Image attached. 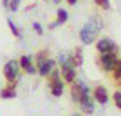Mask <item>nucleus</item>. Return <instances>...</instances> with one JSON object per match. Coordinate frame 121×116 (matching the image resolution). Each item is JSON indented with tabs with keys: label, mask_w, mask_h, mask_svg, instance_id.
I'll return each instance as SVG.
<instances>
[{
	"label": "nucleus",
	"mask_w": 121,
	"mask_h": 116,
	"mask_svg": "<svg viewBox=\"0 0 121 116\" xmlns=\"http://www.w3.org/2000/svg\"><path fill=\"white\" fill-rule=\"evenodd\" d=\"M33 29H35L38 35H42V33H43V29H42V25L38 24V22H35V24H33Z\"/></svg>",
	"instance_id": "19"
},
{
	"label": "nucleus",
	"mask_w": 121,
	"mask_h": 116,
	"mask_svg": "<svg viewBox=\"0 0 121 116\" xmlns=\"http://www.w3.org/2000/svg\"><path fill=\"white\" fill-rule=\"evenodd\" d=\"M114 78L116 80H121V60H116V65H114Z\"/></svg>",
	"instance_id": "13"
},
{
	"label": "nucleus",
	"mask_w": 121,
	"mask_h": 116,
	"mask_svg": "<svg viewBox=\"0 0 121 116\" xmlns=\"http://www.w3.org/2000/svg\"><path fill=\"white\" fill-rule=\"evenodd\" d=\"M54 60H43V62H40L38 64V73H40L42 76H49L51 73H52V69H54Z\"/></svg>",
	"instance_id": "7"
},
{
	"label": "nucleus",
	"mask_w": 121,
	"mask_h": 116,
	"mask_svg": "<svg viewBox=\"0 0 121 116\" xmlns=\"http://www.w3.org/2000/svg\"><path fill=\"white\" fill-rule=\"evenodd\" d=\"M56 22L52 24V27H56V25H61V24H65L67 18H69V13H67L65 9H58V13H56Z\"/></svg>",
	"instance_id": "10"
},
{
	"label": "nucleus",
	"mask_w": 121,
	"mask_h": 116,
	"mask_svg": "<svg viewBox=\"0 0 121 116\" xmlns=\"http://www.w3.org/2000/svg\"><path fill=\"white\" fill-rule=\"evenodd\" d=\"M78 103L81 105V109H83L85 112H92V111H94V103H92V98H91V93H89V91L81 94V98H80Z\"/></svg>",
	"instance_id": "6"
},
{
	"label": "nucleus",
	"mask_w": 121,
	"mask_h": 116,
	"mask_svg": "<svg viewBox=\"0 0 121 116\" xmlns=\"http://www.w3.org/2000/svg\"><path fill=\"white\" fill-rule=\"evenodd\" d=\"M116 55H114V53H103V55L99 56V58H98V62H99V67L103 71H107V73H110L112 69H114V65H116Z\"/></svg>",
	"instance_id": "3"
},
{
	"label": "nucleus",
	"mask_w": 121,
	"mask_h": 116,
	"mask_svg": "<svg viewBox=\"0 0 121 116\" xmlns=\"http://www.w3.org/2000/svg\"><path fill=\"white\" fill-rule=\"evenodd\" d=\"M96 49L99 51L101 55H103V53H110V51H114V42H112L110 38H101L96 44Z\"/></svg>",
	"instance_id": "8"
},
{
	"label": "nucleus",
	"mask_w": 121,
	"mask_h": 116,
	"mask_svg": "<svg viewBox=\"0 0 121 116\" xmlns=\"http://www.w3.org/2000/svg\"><path fill=\"white\" fill-rule=\"evenodd\" d=\"M61 78L67 82V84H72L76 78V73H74V65H72V62H69V64H63L61 65V71H60Z\"/></svg>",
	"instance_id": "4"
},
{
	"label": "nucleus",
	"mask_w": 121,
	"mask_h": 116,
	"mask_svg": "<svg viewBox=\"0 0 121 116\" xmlns=\"http://www.w3.org/2000/svg\"><path fill=\"white\" fill-rule=\"evenodd\" d=\"M101 29V22L99 18H89V20L85 22V25L80 29V40L83 42V44H92L94 42V38L98 36V33H99Z\"/></svg>",
	"instance_id": "1"
},
{
	"label": "nucleus",
	"mask_w": 121,
	"mask_h": 116,
	"mask_svg": "<svg viewBox=\"0 0 121 116\" xmlns=\"http://www.w3.org/2000/svg\"><path fill=\"white\" fill-rule=\"evenodd\" d=\"M52 2H56V4H60V2H61V0H52Z\"/></svg>",
	"instance_id": "22"
},
{
	"label": "nucleus",
	"mask_w": 121,
	"mask_h": 116,
	"mask_svg": "<svg viewBox=\"0 0 121 116\" xmlns=\"http://www.w3.org/2000/svg\"><path fill=\"white\" fill-rule=\"evenodd\" d=\"M15 96H16V91H15V87H11V85L4 87V89L0 91V98H4V100H7V98H15Z\"/></svg>",
	"instance_id": "11"
},
{
	"label": "nucleus",
	"mask_w": 121,
	"mask_h": 116,
	"mask_svg": "<svg viewBox=\"0 0 121 116\" xmlns=\"http://www.w3.org/2000/svg\"><path fill=\"white\" fill-rule=\"evenodd\" d=\"M18 65H20L22 69L27 73V74H35V73H36L35 65H33V58H31V56H27V55H24L20 60H18Z\"/></svg>",
	"instance_id": "5"
},
{
	"label": "nucleus",
	"mask_w": 121,
	"mask_h": 116,
	"mask_svg": "<svg viewBox=\"0 0 121 116\" xmlns=\"http://www.w3.org/2000/svg\"><path fill=\"white\" fill-rule=\"evenodd\" d=\"M18 4H20L18 0H11V2H9V9L11 11H16V9H18Z\"/></svg>",
	"instance_id": "18"
},
{
	"label": "nucleus",
	"mask_w": 121,
	"mask_h": 116,
	"mask_svg": "<svg viewBox=\"0 0 121 116\" xmlns=\"http://www.w3.org/2000/svg\"><path fill=\"white\" fill-rule=\"evenodd\" d=\"M2 73H4V78H5L7 82H16V78H18V73H20V65H18V62L9 60V62L4 65Z\"/></svg>",
	"instance_id": "2"
},
{
	"label": "nucleus",
	"mask_w": 121,
	"mask_h": 116,
	"mask_svg": "<svg viewBox=\"0 0 121 116\" xmlns=\"http://www.w3.org/2000/svg\"><path fill=\"white\" fill-rule=\"evenodd\" d=\"M114 102H116V107H117V109H121V91L114 93Z\"/></svg>",
	"instance_id": "16"
},
{
	"label": "nucleus",
	"mask_w": 121,
	"mask_h": 116,
	"mask_svg": "<svg viewBox=\"0 0 121 116\" xmlns=\"http://www.w3.org/2000/svg\"><path fill=\"white\" fill-rule=\"evenodd\" d=\"M45 56H47V53H45V51L38 53V55H36V62H38V64H40V62H43V60H45Z\"/></svg>",
	"instance_id": "17"
},
{
	"label": "nucleus",
	"mask_w": 121,
	"mask_h": 116,
	"mask_svg": "<svg viewBox=\"0 0 121 116\" xmlns=\"http://www.w3.org/2000/svg\"><path fill=\"white\" fill-rule=\"evenodd\" d=\"M94 100L99 102V103H107V102H108V94H107L105 87H101V85L94 87Z\"/></svg>",
	"instance_id": "9"
},
{
	"label": "nucleus",
	"mask_w": 121,
	"mask_h": 116,
	"mask_svg": "<svg viewBox=\"0 0 121 116\" xmlns=\"http://www.w3.org/2000/svg\"><path fill=\"white\" fill-rule=\"evenodd\" d=\"M9 2H11V0H2V4H4L5 7H9Z\"/></svg>",
	"instance_id": "20"
},
{
	"label": "nucleus",
	"mask_w": 121,
	"mask_h": 116,
	"mask_svg": "<svg viewBox=\"0 0 121 116\" xmlns=\"http://www.w3.org/2000/svg\"><path fill=\"white\" fill-rule=\"evenodd\" d=\"M94 4L99 5L101 9H108V7H110V2H108V0H94Z\"/></svg>",
	"instance_id": "15"
},
{
	"label": "nucleus",
	"mask_w": 121,
	"mask_h": 116,
	"mask_svg": "<svg viewBox=\"0 0 121 116\" xmlns=\"http://www.w3.org/2000/svg\"><path fill=\"white\" fill-rule=\"evenodd\" d=\"M81 62H83V55H81L80 49H76L74 51V60H72V64H74V65H81Z\"/></svg>",
	"instance_id": "12"
},
{
	"label": "nucleus",
	"mask_w": 121,
	"mask_h": 116,
	"mask_svg": "<svg viewBox=\"0 0 121 116\" xmlns=\"http://www.w3.org/2000/svg\"><path fill=\"white\" fill-rule=\"evenodd\" d=\"M67 2H69V4H71V5H74L76 2H78V0H67Z\"/></svg>",
	"instance_id": "21"
},
{
	"label": "nucleus",
	"mask_w": 121,
	"mask_h": 116,
	"mask_svg": "<svg viewBox=\"0 0 121 116\" xmlns=\"http://www.w3.org/2000/svg\"><path fill=\"white\" fill-rule=\"evenodd\" d=\"M74 116H81V114H74Z\"/></svg>",
	"instance_id": "23"
},
{
	"label": "nucleus",
	"mask_w": 121,
	"mask_h": 116,
	"mask_svg": "<svg viewBox=\"0 0 121 116\" xmlns=\"http://www.w3.org/2000/svg\"><path fill=\"white\" fill-rule=\"evenodd\" d=\"M7 25H9V29H11V33H13V35L15 36H20V31H18V27H16V24L13 20H11V18H7Z\"/></svg>",
	"instance_id": "14"
}]
</instances>
